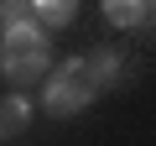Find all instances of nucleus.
<instances>
[{"instance_id": "obj_3", "label": "nucleus", "mask_w": 156, "mask_h": 146, "mask_svg": "<svg viewBox=\"0 0 156 146\" xmlns=\"http://www.w3.org/2000/svg\"><path fill=\"white\" fill-rule=\"evenodd\" d=\"M89 68H94V78H99V94H104V89H125V84H130V63H125V52H115V47H94Z\"/></svg>"}, {"instance_id": "obj_8", "label": "nucleus", "mask_w": 156, "mask_h": 146, "mask_svg": "<svg viewBox=\"0 0 156 146\" xmlns=\"http://www.w3.org/2000/svg\"><path fill=\"white\" fill-rule=\"evenodd\" d=\"M146 11H151V16H156V0H146Z\"/></svg>"}, {"instance_id": "obj_2", "label": "nucleus", "mask_w": 156, "mask_h": 146, "mask_svg": "<svg viewBox=\"0 0 156 146\" xmlns=\"http://www.w3.org/2000/svg\"><path fill=\"white\" fill-rule=\"evenodd\" d=\"M94 99H99V78H94L89 57H62V63L47 73L42 104H47L52 115H78V110H89Z\"/></svg>"}, {"instance_id": "obj_1", "label": "nucleus", "mask_w": 156, "mask_h": 146, "mask_svg": "<svg viewBox=\"0 0 156 146\" xmlns=\"http://www.w3.org/2000/svg\"><path fill=\"white\" fill-rule=\"evenodd\" d=\"M47 63H52V47H47V31L37 21H16V26H0V73L21 89V84H42L47 78Z\"/></svg>"}, {"instance_id": "obj_7", "label": "nucleus", "mask_w": 156, "mask_h": 146, "mask_svg": "<svg viewBox=\"0 0 156 146\" xmlns=\"http://www.w3.org/2000/svg\"><path fill=\"white\" fill-rule=\"evenodd\" d=\"M16 21H31V0H0V26H16Z\"/></svg>"}, {"instance_id": "obj_5", "label": "nucleus", "mask_w": 156, "mask_h": 146, "mask_svg": "<svg viewBox=\"0 0 156 146\" xmlns=\"http://www.w3.org/2000/svg\"><path fill=\"white\" fill-rule=\"evenodd\" d=\"M104 21L120 26V31H135V26L151 21V11H146V0H104Z\"/></svg>"}, {"instance_id": "obj_4", "label": "nucleus", "mask_w": 156, "mask_h": 146, "mask_svg": "<svg viewBox=\"0 0 156 146\" xmlns=\"http://www.w3.org/2000/svg\"><path fill=\"white\" fill-rule=\"evenodd\" d=\"M26 125H31V99L11 89L5 99H0V141H16Z\"/></svg>"}, {"instance_id": "obj_6", "label": "nucleus", "mask_w": 156, "mask_h": 146, "mask_svg": "<svg viewBox=\"0 0 156 146\" xmlns=\"http://www.w3.org/2000/svg\"><path fill=\"white\" fill-rule=\"evenodd\" d=\"M73 16H78V0H31V21H37L42 31H47V26L57 31V26H68Z\"/></svg>"}]
</instances>
